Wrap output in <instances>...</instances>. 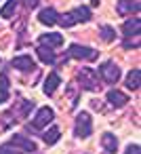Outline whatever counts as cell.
Segmentation results:
<instances>
[{
  "instance_id": "obj_1",
  "label": "cell",
  "mask_w": 141,
  "mask_h": 154,
  "mask_svg": "<svg viewBox=\"0 0 141 154\" xmlns=\"http://www.w3.org/2000/svg\"><path fill=\"white\" fill-rule=\"evenodd\" d=\"M88 19H91V9L88 7H78V9H72V11L59 15L57 23L61 28H74V26H78L82 21H88Z\"/></svg>"
},
{
  "instance_id": "obj_2",
  "label": "cell",
  "mask_w": 141,
  "mask_h": 154,
  "mask_svg": "<svg viewBox=\"0 0 141 154\" xmlns=\"http://www.w3.org/2000/svg\"><path fill=\"white\" fill-rule=\"evenodd\" d=\"M91 133H93V118L88 112H80L74 122V135L78 139H86V137H91Z\"/></svg>"
},
{
  "instance_id": "obj_3",
  "label": "cell",
  "mask_w": 141,
  "mask_h": 154,
  "mask_svg": "<svg viewBox=\"0 0 141 154\" xmlns=\"http://www.w3.org/2000/svg\"><path fill=\"white\" fill-rule=\"evenodd\" d=\"M53 118H55V112H53V108H49V106H44V108H40V110L36 112V116H34V120H32V125L28 127V131L32 133V131H38V129H44V127H49V125L53 122Z\"/></svg>"
},
{
  "instance_id": "obj_4",
  "label": "cell",
  "mask_w": 141,
  "mask_h": 154,
  "mask_svg": "<svg viewBox=\"0 0 141 154\" xmlns=\"http://www.w3.org/2000/svg\"><path fill=\"white\" fill-rule=\"evenodd\" d=\"M97 55L99 53L95 49H88V47H82V45H70V49L65 53V57L80 59V61H84V59H97Z\"/></svg>"
},
{
  "instance_id": "obj_5",
  "label": "cell",
  "mask_w": 141,
  "mask_h": 154,
  "mask_svg": "<svg viewBox=\"0 0 141 154\" xmlns=\"http://www.w3.org/2000/svg\"><path fill=\"white\" fill-rule=\"evenodd\" d=\"M99 76L103 78V82L114 85V82L120 80V68H118L114 61H103V63L99 66Z\"/></svg>"
},
{
  "instance_id": "obj_6",
  "label": "cell",
  "mask_w": 141,
  "mask_h": 154,
  "mask_svg": "<svg viewBox=\"0 0 141 154\" xmlns=\"http://www.w3.org/2000/svg\"><path fill=\"white\" fill-rule=\"evenodd\" d=\"M78 82H80L82 89H86V91H97V89H99V78H97V74H95L91 68H82V70L78 72Z\"/></svg>"
},
{
  "instance_id": "obj_7",
  "label": "cell",
  "mask_w": 141,
  "mask_h": 154,
  "mask_svg": "<svg viewBox=\"0 0 141 154\" xmlns=\"http://www.w3.org/2000/svg\"><path fill=\"white\" fill-rule=\"evenodd\" d=\"M38 45L42 47H49V49H59L63 45V36L59 32H49V34H42L38 38Z\"/></svg>"
},
{
  "instance_id": "obj_8",
  "label": "cell",
  "mask_w": 141,
  "mask_h": 154,
  "mask_svg": "<svg viewBox=\"0 0 141 154\" xmlns=\"http://www.w3.org/2000/svg\"><path fill=\"white\" fill-rule=\"evenodd\" d=\"M11 66H13L15 70H19V72H34V68H36V63H34V59H32L30 55H19V57H13Z\"/></svg>"
},
{
  "instance_id": "obj_9",
  "label": "cell",
  "mask_w": 141,
  "mask_h": 154,
  "mask_svg": "<svg viewBox=\"0 0 141 154\" xmlns=\"http://www.w3.org/2000/svg\"><path fill=\"white\" fill-rule=\"evenodd\" d=\"M9 143H11V146H19L23 152H30V154H32V152H36V141H34V139H28L26 135H19V133H17V135H13Z\"/></svg>"
},
{
  "instance_id": "obj_10",
  "label": "cell",
  "mask_w": 141,
  "mask_h": 154,
  "mask_svg": "<svg viewBox=\"0 0 141 154\" xmlns=\"http://www.w3.org/2000/svg\"><path fill=\"white\" fill-rule=\"evenodd\" d=\"M139 32H141V19L135 15V17H130L124 26H122V34H124V38H130V36H139Z\"/></svg>"
},
{
  "instance_id": "obj_11",
  "label": "cell",
  "mask_w": 141,
  "mask_h": 154,
  "mask_svg": "<svg viewBox=\"0 0 141 154\" xmlns=\"http://www.w3.org/2000/svg\"><path fill=\"white\" fill-rule=\"evenodd\" d=\"M36 55H38V59H40L42 63H46V66H53V63L57 61L55 49H49V47H42V45L36 47Z\"/></svg>"
},
{
  "instance_id": "obj_12",
  "label": "cell",
  "mask_w": 141,
  "mask_h": 154,
  "mask_svg": "<svg viewBox=\"0 0 141 154\" xmlns=\"http://www.w3.org/2000/svg\"><path fill=\"white\" fill-rule=\"evenodd\" d=\"M107 101H110L114 108H122V106L128 103V95H124V93L118 91V89H110V91H107Z\"/></svg>"
},
{
  "instance_id": "obj_13",
  "label": "cell",
  "mask_w": 141,
  "mask_h": 154,
  "mask_svg": "<svg viewBox=\"0 0 141 154\" xmlns=\"http://www.w3.org/2000/svg\"><path fill=\"white\" fill-rule=\"evenodd\" d=\"M118 15H128V13H137L139 11V0H118L116 5Z\"/></svg>"
},
{
  "instance_id": "obj_14",
  "label": "cell",
  "mask_w": 141,
  "mask_h": 154,
  "mask_svg": "<svg viewBox=\"0 0 141 154\" xmlns=\"http://www.w3.org/2000/svg\"><path fill=\"white\" fill-rule=\"evenodd\" d=\"M57 19H59V13L55 11V9H42L40 13H38V21L40 23H44V26H55L57 23Z\"/></svg>"
},
{
  "instance_id": "obj_15",
  "label": "cell",
  "mask_w": 141,
  "mask_h": 154,
  "mask_svg": "<svg viewBox=\"0 0 141 154\" xmlns=\"http://www.w3.org/2000/svg\"><path fill=\"white\" fill-rule=\"evenodd\" d=\"M101 146H103V150H105L107 154H116V150H118V139H116V135H114V133H103V135H101Z\"/></svg>"
},
{
  "instance_id": "obj_16",
  "label": "cell",
  "mask_w": 141,
  "mask_h": 154,
  "mask_svg": "<svg viewBox=\"0 0 141 154\" xmlns=\"http://www.w3.org/2000/svg\"><path fill=\"white\" fill-rule=\"evenodd\" d=\"M17 9H19L17 0H7V2L2 5V9H0V17L2 19H13L17 15Z\"/></svg>"
},
{
  "instance_id": "obj_17",
  "label": "cell",
  "mask_w": 141,
  "mask_h": 154,
  "mask_svg": "<svg viewBox=\"0 0 141 154\" xmlns=\"http://www.w3.org/2000/svg\"><path fill=\"white\" fill-rule=\"evenodd\" d=\"M141 72L135 68V70H130L128 74H126V78H124V85H126V89L128 91H139V85H141Z\"/></svg>"
},
{
  "instance_id": "obj_18",
  "label": "cell",
  "mask_w": 141,
  "mask_h": 154,
  "mask_svg": "<svg viewBox=\"0 0 141 154\" xmlns=\"http://www.w3.org/2000/svg\"><path fill=\"white\" fill-rule=\"evenodd\" d=\"M61 85V78H59V74L57 72H53V74H49L46 76V80H44V85H42V89H44V93L46 95H53L55 91H57V87Z\"/></svg>"
},
{
  "instance_id": "obj_19",
  "label": "cell",
  "mask_w": 141,
  "mask_h": 154,
  "mask_svg": "<svg viewBox=\"0 0 141 154\" xmlns=\"http://www.w3.org/2000/svg\"><path fill=\"white\" fill-rule=\"evenodd\" d=\"M59 137H61V129H59V127H55V125H53L49 131H44V133H42V141H44V143H49V146H55V143L59 141Z\"/></svg>"
},
{
  "instance_id": "obj_20",
  "label": "cell",
  "mask_w": 141,
  "mask_h": 154,
  "mask_svg": "<svg viewBox=\"0 0 141 154\" xmlns=\"http://www.w3.org/2000/svg\"><path fill=\"white\" fill-rule=\"evenodd\" d=\"M99 36H101L103 42H112L116 38V30L110 28V26H103V28H99Z\"/></svg>"
},
{
  "instance_id": "obj_21",
  "label": "cell",
  "mask_w": 141,
  "mask_h": 154,
  "mask_svg": "<svg viewBox=\"0 0 141 154\" xmlns=\"http://www.w3.org/2000/svg\"><path fill=\"white\" fill-rule=\"evenodd\" d=\"M0 154H23L17 146H11V143H2L0 146Z\"/></svg>"
},
{
  "instance_id": "obj_22",
  "label": "cell",
  "mask_w": 141,
  "mask_h": 154,
  "mask_svg": "<svg viewBox=\"0 0 141 154\" xmlns=\"http://www.w3.org/2000/svg\"><path fill=\"white\" fill-rule=\"evenodd\" d=\"M122 47H124V49H139V36H137L135 40H130V38H126Z\"/></svg>"
},
{
  "instance_id": "obj_23",
  "label": "cell",
  "mask_w": 141,
  "mask_h": 154,
  "mask_svg": "<svg viewBox=\"0 0 141 154\" xmlns=\"http://www.w3.org/2000/svg\"><path fill=\"white\" fill-rule=\"evenodd\" d=\"M0 91H9V76L0 74Z\"/></svg>"
},
{
  "instance_id": "obj_24",
  "label": "cell",
  "mask_w": 141,
  "mask_h": 154,
  "mask_svg": "<svg viewBox=\"0 0 141 154\" xmlns=\"http://www.w3.org/2000/svg\"><path fill=\"white\" fill-rule=\"evenodd\" d=\"M124 154H141V148H139V143H130L128 148H126V152Z\"/></svg>"
},
{
  "instance_id": "obj_25",
  "label": "cell",
  "mask_w": 141,
  "mask_h": 154,
  "mask_svg": "<svg viewBox=\"0 0 141 154\" xmlns=\"http://www.w3.org/2000/svg\"><path fill=\"white\" fill-rule=\"evenodd\" d=\"M17 2H23L26 9H34V7H38V0H17Z\"/></svg>"
},
{
  "instance_id": "obj_26",
  "label": "cell",
  "mask_w": 141,
  "mask_h": 154,
  "mask_svg": "<svg viewBox=\"0 0 141 154\" xmlns=\"http://www.w3.org/2000/svg\"><path fill=\"white\" fill-rule=\"evenodd\" d=\"M9 97H11V95H9V91H0V103H7V101H9Z\"/></svg>"
},
{
  "instance_id": "obj_27",
  "label": "cell",
  "mask_w": 141,
  "mask_h": 154,
  "mask_svg": "<svg viewBox=\"0 0 141 154\" xmlns=\"http://www.w3.org/2000/svg\"><path fill=\"white\" fill-rule=\"evenodd\" d=\"M0 63H2V59H0Z\"/></svg>"
}]
</instances>
